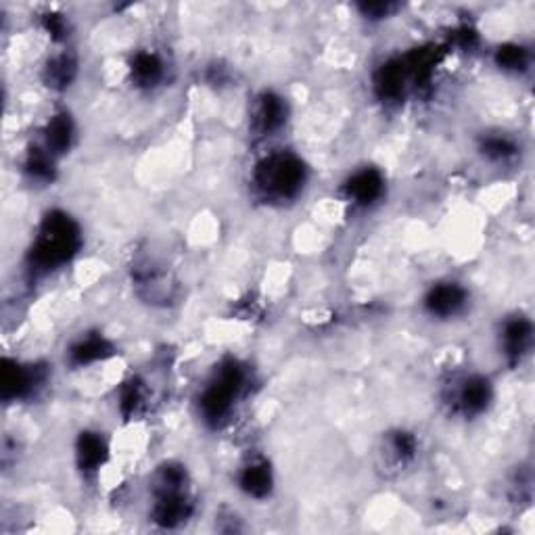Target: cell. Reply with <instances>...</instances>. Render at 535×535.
Returning <instances> with one entry per match:
<instances>
[{
  "mask_svg": "<svg viewBox=\"0 0 535 535\" xmlns=\"http://www.w3.org/2000/svg\"><path fill=\"white\" fill-rule=\"evenodd\" d=\"M251 182L266 203H285L304 191L308 168L295 153L276 151L255 164Z\"/></svg>",
  "mask_w": 535,
  "mask_h": 535,
  "instance_id": "obj_3",
  "label": "cell"
},
{
  "mask_svg": "<svg viewBox=\"0 0 535 535\" xmlns=\"http://www.w3.org/2000/svg\"><path fill=\"white\" fill-rule=\"evenodd\" d=\"M46 377L38 366L32 364H19V362H5L3 368V398L7 402L11 400H26L34 395L42 385Z\"/></svg>",
  "mask_w": 535,
  "mask_h": 535,
  "instance_id": "obj_9",
  "label": "cell"
},
{
  "mask_svg": "<svg viewBox=\"0 0 535 535\" xmlns=\"http://www.w3.org/2000/svg\"><path fill=\"white\" fill-rule=\"evenodd\" d=\"M533 345V324L525 316L506 318L500 329V350L510 366H517L529 356Z\"/></svg>",
  "mask_w": 535,
  "mask_h": 535,
  "instance_id": "obj_8",
  "label": "cell"
},
{
  "mask_svg": "<svg viewBox=\"0 0 535 535\" xmlns=\"http://www.w3.org/2000/svg\"><path fill=\"white\" fill-rule=\"evenodd\" d=\"M479 153L490 164H508L519 155V145L506 134H487L481 138Z\"/></svg>",
  "mask_w": 535,
  "mask_h": 535,
  "instance_id": "obj_19",
  "label": "cell"
},
{
  "mask_svg": "<svg viewBox=\"0 0 535 535\" xmlns=\"http://www.w3.org/2000/svg\"><path fill=\"white\" fill-rule=\"evenodd\" d=\"M191 479L186 469L178 462H164L151 479V496L153 508L151 519L166 527L174 529L186 523L193 515V498H191Z\"/></svg>",
  "mask_w": 535,
  "mask_h": 535,
  "instance_id": "obj_2",
  "label": "cell"
},
{
  "mask_svg": "<svg viewBox=\"0 0 535 535\" xmlns=\"http://www.w3.org/2000/svg\"><path fill=\"white\" fill-rule=\"evenodd\" d=\"M44 82L53 90H65L72 86V82L78 76V59L74 53L63 49L61 53L53 55L44 65Z\"/></svg>",
  "mask_w": 535,
  "mask_h": 535,
  "instance_id": "obj_18",
  "label": "cell"
},
{
  "mask_svg": "<svg viewBox=\"0 0 535 535\" xmlns=\"http://www.w3.org/2000/svg\"><path fill=\"white\" fill-rule=\"evenodd\" d=\"M383 456H385L389 467H393V469L408 467V464L414 462V458L418 456V439H416V435L406 431V429H398V431L387 433Z\"/></svg>",
  "mask_w": 535,
  "mask_h": 535,
  "instance_id": "obj_15",
  "label": "cell"
},
{
  "mask_svg": "<svg viewBox=\"0 0 535 535\" xmlns=\"http://www.w3.org/2000/svg\"><path fill=\"white\" fill-rule=\"evenodd\" d=\"M113 354V345L99 333H90L80 337L72 347H69V362L74 366H90L107 360Z\"/></svg>",
  "mask_w": 535,
  "mask_h": 535,
  "instance_id": "obj_16",
  "label": "cell"
},
{
  "mask_svg": "<svg viewBox=\"0 0 535 535\" xmlns=\"http://www.w3.org/2000/svg\"><path fill=\"white\" fill-rule=\"evenodd\" d=\"M74 141H76V124L72 120V115L67 111L55 113L42 130V147L53 157H61L74 147Z\"/></svg>",
  "mask_w": 535,
  "mask_h": 535,
  "instance_id": "obj_13",
  "label": "cell"
},
{
  "mask_svg": "<svg viewBox=\"0 0 535 535\" xmlns=\"http://www.w3.org/2000/svg\"><path fill=\"white\" fill-rule=\"evenodd\" d=\"M360 11L370 21H381V19H387L393 11H398V5H393V3H364V5H360Z\"/></svg>",
  "mask_w": 535,
  "mask_h": 535,
  "instance_id": "obj_23",
  "label": "cell"
},
{
  "mask_svg": "<svg viewBox=\"0 0 535 535\" xmlns=\"http://www.w3.org/2000/svg\"><path fill=\"white\" fill-rule=\"evenodd\" d=\"M274 475L268 460L255 458L249 460L239 471V490L255 500H266L272 494Z\"/></svg>",
  "mask_w": 535,
  "mask_h": 535,
  "instance_id": "obj_14",
  "label": "cell"
},
{
  "mask_svg": "<svg viewBox=\"0 0 535 535\" xmlns=\"http://www.w3.org/2000/svg\"><path fill=\"white\" fill-rule=\"evenodd\" d=\"M343 195L358 207L375 205L385 195V178L377 168H362L343 182Z\"/></svg>",
  "mask_w": 535,
  "mask_h": 535,
  "instance_id": "obj_10",
  "label": "cell"
},
{
  "mask_svg": "<svg viewBox=\"0 0 535 535\" xmlns=\"http://www.w3.org/2000/svg\"><path fill=\"white\" fill-rule=\"evenodd\" d=\"M287 103L274 90H264L251 109V130L258 136H272L287 124Z\"/></svg>",
  "mask_w": 535,
  "mask_h": 535,
  "instance_id": "obj_7",
  "label": "cell"
},
{
  "mask_svg": "<svg viewBox=\"0 0 535 535\" xmlns=\"http://www.w3.org/2000/svg\"><path fill=\"white\" fill-rule=\"evenodd\" d=\"M467 304L469 291L454 281L435 283L423 299L425 312L437 320H452L454 316L464 312Z\"/></svg>",
  "mask_w": 535,
  "mask_h": 535,
  "instance_id": "obj_6",
  "label": "cell"
},
{
  "mask_svg": "<svg viewBox=\"0 0 535 535\" xmlns=\"http://www.w3.org/2000/svg\"><path fill=\"white\" fill-rule=\"evenodd\" d=\"M82 247V230L78 222L59 209L44 216L30 247V270L49 274L65 266Z\"/></svg>",
  "mask_w": 535,
  "mask_h": 535,
  "instance_id": "obj_1",
  "label": "cell"
},
{
  "mask_svg": "<svg viewBox=\"0 0 535 535\" xmlns=\"http://www.w3.org/2000/svg\"><path fill=\"white\" fill-rule=\"evenodd\" d=\"M42 28L44 32L49 34L55 42H63L67 40V32H69V23H67V17L61 15V13H46L42 15Z\"/></svg>",
  "mask_w": 535,
  "mask_h": 535,
  "instance_id": "obj_22",
  "label": "cell"
},
{
  "mask_svg": "<svg viewBox=\"0 0 535 535\" xmlns=\"http://www.w3.org/2000/svg\"><path fill=\"white\" fill-rule=\"evenodd\" d=\"M372 86H375L377 97L383 103H395L404 99L406 90L410 86V69L406 59H389L385 61L375 74V80H372Z\"/></svg>",
  "mask_w": 535,
  "mask_h": 535,
  "instance_id": "obj_11",
  "label": "cell"
},
{
  "mask_svg": "<svg viewBox=\"0 0 535 535\" xmlns=\"http://www.w3.org/2000/svg\"><path fill=\"white\" fill-rule=\"evenodd\" d=\"M531 57L529 51L521 44H502L496 51V65L502 72L508 74H521L525 69H529Z\"/></svg>",
  "mask_w": 535,
  "mask_h": 535,
  "instance_id": "obj_20",
  "label": "cell"
},
{
  "mask_svg": "<svg viewBox=\"0 0 535 535\" xmlns=\"http://www.w3.org/2000/svg\"><path fill=\"white\" fill-rule=\"evenodd\" d=\"M454 410L464 418H477L494 400V387L490 379L483 375H469L452 385V398Z\"/></svg>",
  "mask_w": 535,
  "mask_h": 535,
  "instance_id": "obj_5",
  "label": "cell"
},
{
  "mask_svg": "<svg viewBox=\"0 0 535 535\" xmlns=\"http://www.w3.org/2000/svg\"><path fill=\"white\" fill-rule=\"evenodd\" d=\"M249 375L239 360H224L209 377L199 395V416L209 427H220L228 421L235 404L245 395Z\"/></svg>",
  "mask_w": 535,
  "mask_h": 535,
  "instance_id": "obj_4",
  "label": "cell"
},
{
  "mask_svg": "<svg viewBox=\"0 0 535 535\" xmlns=\"http://www.w3.org/2000/svg\"><path fill=\"white\" fill-rule=\"evenodd\" d=\"M149 400V391L145 387L143 381L132 379L130 383H126V387L122 389L120 395V412L124 418H134L141 414L147 406Z\"/></svg>",
  "mask_w": 535,
  "mask_h": 535,
  "instance_id": "obj_21",
  "label": "cell"
},
{
  "mask_svg": "<svg viewBox=\"0 0 535 535\" xmlns=\"http://www.w3.org/2000/svg\"><path fill=\"white\" fill-rule=\"evenodd\" d=\"M109 446L103 433L82 431L76 441V464L78 471L86 477H95L107 464Z\"/></svg>",
  "mask_w": 535,
  "mask_h": 535,
  "instance_id": "obj_12",
  "label": "cell"
},
{
  "mask_svg": "<svg viewBox=\"0 0 535 535\" xmlns=\"http://www.w3.org/2000/svg\"><path fill=\"white\" fill-rule=\"evenodd\" d=\"M130 74L134 84L143 88L157 86L166 76V65L155 51H138L130 61Z\"/></svg>",
  "mask_w": 535,
  "mask_h": 535,
  "instance_id": "obj_17",
  "label": "cell"
}]
</instances>
